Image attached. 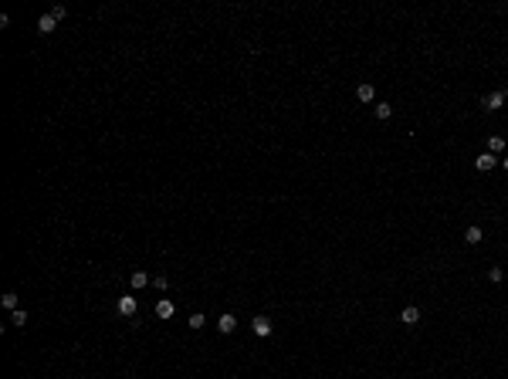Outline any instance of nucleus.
I'll return each instance as SVG.
<instances>
[{"instance_id": "13", "label": "nucleus", "mask_w": 508, "mask_h": 379, "mask_svg": "<svg viewBox=\"0 0 508 379\" xmlns=\"http://www.w3.org/2000/svg\"><path fill=\"white\" fill-rule=\"evenodd\" d=\"M10 325H17V328H20V325H27V311H24V308L10 311Z\"/></svg>"}, {"instance_id": "20", "label": "nucleus", "mask_w": 508, "mask_h": 379, "mask_svg": "<svg viewBox=\"0 0 508 379\" xmlns=\"http://www.w3.org/2000/svg\"><path fill=\"white\" fill-rule=\"evenodd\" d=\"M498 166H502V169L508 173V156H502V159H498Z\"/></svg>"}, {"instance_id": "3", "label": "nucleus", "mask_w": 508, "mask_h": 379, "mask_svg": "<svg viewBox=\"0 0 508 379\" xmlns=\"http://www.w3.org/2000/svg\"><path fill=\"white\" fill-rule=\"evenodd\" d=\"M498 166V156L495 152H481L478 159H474V169H481V173H488V169H495Z\"/></svg>"}, {"instance_id": "1", "label": "nucleus", "mask_w": 508, "mask_h": 379, "mask_svg": "<svg viewBox=\"0 0 508 379\" xmlns=\"http://www.w3.org/2000/svg\"><path fill=\"white\" fill-rule=\"evenodd\" d=\"M502 105H505V91H502V88H498V91H491V95H485V98H481V108H485V112H498V108H502Z\"/></svg>"}, {"instance_id": "8", "label": "nucleus", "mask_w": 508, "mask_h": 379, "mask_svg": "<svg viewBox=\"0 0 508 379\" xmlns=\"http://www.w3.org/2000/svg\"><path fill=\"white\" fill-rule=\"evenodd\" d=\"M356 98H359V102H366V105H369V102H373V98H376V88H373V85H369V81H363V85H359V88H356Z\"/></svg>"}, {"instance_id": "7", "label": "nucleus", "mask_w": 508, "mask_h": 379, "mask_svg": "<svg viewBox=\"0 0 508 379\" xmlns=\"http://www.w3.org/2000/svg\"><path fill=\"white\" fill-rule=\"evenodd\" d=\"M173 311H176V305L169 302V298H159V302H156V315H159V318H173Z\"/></svg>"}, {"instance_id": "4", "label": "nucleus", "mask_w": 508, "mask_h": 379, "mask_svg": "<svg viewBox=\"0 0 508 379\" xmlns=\"http://www.w3.org/2000/svg\"><path fill=\"white\" fill-rule=\"evenodd\" d=\"M400 322H403V325H417V322H420V308H417V305H407V308L400 311Z\"/></svg>"}, {"instance_id": "18", "label": "nucleus", "mask_w": 508, "mask_h": 379, "mask_svg": "<svg viewBox=\"0 0 508 379\" xmlns=\"http://www.w3.org/2000/svg\"><path fill=\"white\" fill-rule=\"evenodd\" d=\"M488 278H491V281H495V285H498V281H502V278H505V271H502V268H491V271H488Z\"/></svg>"}, {"instance_id": "2", "label": "nucleus", "mask_w": 508, "mask_h": 379, "mask_svg": "<svg viewBox=\"0 0 508 379\" xmlns=\"http://www.w3.org/2000/svg\"><path fill=\"white\" fill-rule=\"evenodd\" d=\"M251 328H254V335H261V339H268L275 325H271V318H268V315H254V322H251Z\"/></svg>"}, {"instance_id": "6", "label": "nucleus", "mask_w": 508, "mask_h": 379, "mask_svg": "<svg viewBox=\"0 0 508 379\" xmlns=\"http://www.w3.org/2000/svg\"><path fill=\"white\" fill-rule=\"evenodd\" d=\"M119 315H126V318H132V315H136V298H132V295L119 298Z\"/></svg>"}, {"instance_id": "10", "label": "nucleus", "mask_w": 508, "mask_h": 379, "mask_svg": "<svg viewBox=\"0 0 508 379\" xmlns=\"http://www.w3.org/2000/svg\"><path fill=\"white\" fill-rule=\"evenodd\" d=\"M55 24H58V20H55L51 14H41V17H38V31H41V34H51Z\"/></svg>"}, {"instance_id": "16", "label": "nucleus", "mask_w": 508, "mask_h": 379, "mask_svg": "<svg viewBox=\"0 0 508 379\" xmlns=\"http://www.w3.org/2000/svg\"><path fill=\"white\" fill-rule=\"evenodd\" d=\"M0 305H3V308H10V311H17V295H14V291H7V295L0 298Z\"/></svg>"}, {"instance_id": "11", "label": "nucleus", "mask_w": 508, "mask_h": 379, "mask_svg": "<svg viewBox=\"0 0 508 379\" xmlns=\"http://www.w3.org/2000/svg\"><path fill=\"white\" fill-rule=\"evenodd\" d=\"M373 115H376V119H390V115H393V105H390V102H376V105H373Z\"/></svg>"}, {"instance_id": "12", "label": "nucleus", "mask_w": 508, "mask_h": 379, "mask_svg": "<svg viewBox=\"0 0 508 379\" xmlns=\"http://www.w3.org/2000/svg\"><path fill=\"white\" fill-rule=\"evenodd\" d=\"M187 325H190V328H193V332H200V328H204V325H207V318H204V311H193V315H190V318H187Z\"/></svg>"}, {"instance_id": "17", "label": "nucleus", "mask_w": 508, "mask_h": 379, "mask_svg": "<svg viewBox=\"0 0 508 379\" xmlns=\"http://www.w3.org/2000/svg\"><path fill=\"white\" fill-rule=\"evenodd\" d=\"M166 285H169V281H166L163 274H156V278H152V288H156V291H166Z\"/></svg>"}, {"instance_id": "5", "label": "nucleus", "mask_w": 508, "mask_h": 379, "mask_svg": "<svg viewBox=\"0 0 508 379\" xmlns=\"http://www.w3.org/2000/svg\"><path fill=\"white\" fill-rule=\"evenodd\" d=\"M234 328H237V318H234L230 311H227V315H220V318H217V332H224V335H230Z\"/></svg>"}, {"instance_id": "14", "label": "nucleus", "mask_w": 508, "mask_h": 379, "mask_svg": "<svg viewBox=\"0 0 508 379\" xmlns=\"http://www.w3.org/2000/svg\"><path fill=\"white\" fill-rule=\"evenodd\" d=\"M464 240L468 244H481V227H468L464 230Z\"/></svg>"}, {"instance_id": "15", "label": "nucleus", "mask_w": 508, "mask_h": 379, "mask_svg": "<svg viewBox=\"0 0 508 379\" xmlns=\"http://www.w3.org/2000/svg\"><path fill=\"white\" fill-rule=\"evenodd\" d=\"M488 152H505V139L502 136H491L488 139Z\"/></svg>"}, {"instance_id": "9", "label": "nucleus", "mask_w": 508, "mask_h": 379, "mask_svg": "<svg viewBox=\"0 0 508 379\" xmlns=\"http://www.w3.org/2000/svg\"><path fill=\"white\" fill-rule=\"evenodd\" d=\"M149 281H152V278H149V274H146V271H132V274H129V285H132V288H136V291H139V288H146V285H149Z\"/></svg>"}, {"instance_id": "19", "label": "nucleus", "mask_w": 508, "mask_h": 379, "mask_svg": "<svg viewBox=\"0 0 508 379\" xmlns=\"http://www.w3.org/2000/svg\"><path fill=\"white\" fill-rule=\"evenodd\" d=\"M65 14H68V10H65V7H61V3H58V7H51V17H55V20H61V17H65Z\"/></svg>"}]
</instances>
